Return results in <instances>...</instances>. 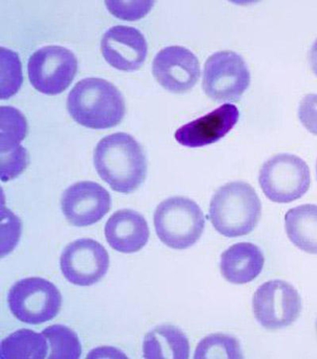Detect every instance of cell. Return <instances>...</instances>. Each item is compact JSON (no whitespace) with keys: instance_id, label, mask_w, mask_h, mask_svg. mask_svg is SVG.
<instances>
[{"instance_id":"cell-1","label":"cell","mask_w":317,"mask_h":359,"mask_svg":"<svg viewBox=\"0 0 317 359\" xmlns=\"http://www.w3.org/2000/svg\"><path fill=\"white\" fill-rule=\"evenodd\" d=\"M94 161L99 177L113 191L122 194L137 190L148 171L143 147L127 133H115L100 140Z\"/></svg>"},{"instance_id":"cell-25","label":"cell","mask_w":317,"mask_h":359,"mask_svg":"<svg viewBox=\"0 0 317 359\" xmlns=\"http://www.w3.org/2000/svg\"><path fill=\"white\" fill-rule=\"evenodd\" d=\"M21 235V222L9 209H1V256L13 251Z\"/></svg>"},{"instance_id":"cell-26","label":"cell","mask_w":317,"mask_h":359,"mask_svg":"<svg viewBox=\"0 0 317 359\" xmlns=\"http://www.w3.org/2000/svg\"><path fill=\"white\" fill-rule=\"evenodd\" d=\"M0 176L4 182L17 177L28 165V153L22 145L17 150L0 154Z\"/></svg>"},{"instance_id":"cell-18","label":"cell","mask_w":317,"mask_h":359,"mask_svg":"<svg viewBox=\"0 0 317 359\" xmlns=\"http://www.w3.org/2000/svg\"><path fill=\"white\" fill-rule=\"evenodd\" d=\"M285 227L293 245L308 254L317 255V205L290 209L285 216Z\"/></svg>"},{"instance_id":"cell-2","label":"cell","mask_w":317,"mask_h":359,"mask_svg":"<svg viewBox=\"0 0 317 359\" xmlns=\"http://www.w3.org/2000/svg\"><path fill=\"white\" fill-rule=\"evenodd\" d=\"M67 110L82 126L102 130L117 126L125 118L126 106L113 83L101 78H87L69 92Z\"/></svg>"},{"instance_id":"cell-5","label":"cell","mask_w":317,"mask_h":359,"mask_svg":"<svg viewBox=\"0 0 317 359\" xmlns=\"http://www.w3.org/2000/svg\"><path fill=\"white\" fill-rule=\"evenodd\" d=\"M311 182L310 168L293 154H276L265 162L260 171L262 191L270 201L280 204L302 198Z\"/></svg>"},{"instance_id":"cell-22","label":"cell","mask_w":317,"mask_h":359,"mask_svg":"<svg viewBox=\"0 0 317 359\" xmlns=\"http://www.w3.org/2000/svg\"><path fill=\"white\" fill-rule=\"evenodd\" d=\"M242 350L238 340L227 334L208 335L199 343L195 358H241Z\"/></svg>"},{"instance_id":"cell-23","label":"cell","mask_w":317,"mask_h":359,"mask_svg":"<svg viewBox=\"0 0 317 359\" xmlns=\"http://www.w3.org/2000/svg\"><path fill=\"white\" fill-rule=\"evenodd\" d=\"M0 98L7 100L19 91L23 81L18 53L6 48H0Z\"/></svg>"},{"instance_id":"cell-28","label":"cell","mask_w":317,"mask_h":359,"mask_svg":"<svg viewBox=\"0 0 317 359\" xmlns=\"http://www.w3.org/2000/svg\"><path fill=\"white\" fill-rule=\"evenodd\" d=\"M309 60H310V64L313 72L317 76V40L314 43L312 46L310 51V56H309Z\"/></svg>"},{"instance_id":"cell-30","label":"cell","mask_w":317,"mask_h":359,"mask_svg":"<svg viewBox=\"0 0 317 359\" xmlns=\"http://www.w3.org/2000/svg\"><path fill=\"white\" fill-rule=\"evenodd\" d=\"M316 332H317V321H316Z\"/></svg>"},{"instance_id":"cell-16","label":"cell","mask_w":317,"mask_h":359,"mask_svg":"<svg viewBox=\"0 0 317 359\" xmlns=\"http://www.w3.org/2000/svg\"><path fill=\"white\" fill-rule=\"evenodd\" d=\"M265 262V255L258 246L252 243H238L222 254L221 274L230 283H248L260 274Z\"/></svg>"},{"instance_id":"cell-12","label":"cell","mask_w":317,"mask_h":359,"mask_svg":"<svg viewBox=\"0 0 317 359\" xmlns=\"http://www.w3.org/2000/svg\"><path fill=\"white\" fill-rule=\"evenodd\" d=\"M62 210L67 221L76 227L94 224L109 212L111 198L103 186L92 182L76 183L64 192Z\"/></svg>"},{"instance_id":"cell-6","label":"cell","mask_w":317,"mask_h":359,"mask_svg":"<svg viewBox=\"0 0 317 359\" xmlns=\"http://www.w3.org/2000/svg\"><path fill=\"white\" fill-rule=\"evenodd\" d=\"M250 84V70L238 53L220 51L206 60L203 89L206 96L215 102H237Z\"/></svg>"},{"instance_id":"cell-14","label":"cell","mask_w":317,"mask_h":359,"mask_svg":"<svg viewBox=\"0 0 317 359\" xmlns=\"http://www.w3.org/2000/svg\"><path fill=\"white\" fill-rule=\"evenodd\" d=\"M239 112L234 104H226L191 121L175 133L176 142L188 147L212 144L225 137L235 127Z\"/></svg>"},{"instance_id":"cell-9","label":"cell","mask_w":317,"mask_h":359,"mask_svg":"<svg viewBox=\"0 0 317 359\" xmlns=\"http://www.w3.org/2000/svg\"><path fill=\"white\" fill-rule=\"evenodd\" d=\"M253 311L265 329L281 330L296 322L302 311V300L296 288L285 280H269L255 292Z\"/></svg>"},{"instance_id":"cell-11","label":"cell","mask_w":317,"mask_h":359,"mask_svg":"<svg viewBox=\"0 0 317 359\" xmlns=\"http://www.w3.org/2000/svg\"><path fill=\"white\" fill-rule=\"evenodd\" d=\"M153 74L167 90L187 93L199 79V62L195 54L183 46H168L154 58Z\"/></svg>"},{"instance_id":"cell-8","label":"cell","mask_w":317,"mask_h":359,"mask_svg":"<svg viewBox=\"0 0 317 359\" xmlns=\"http://www.w3.org/2000/svg\"><path fill=\"white\" fill-rule=\"evenodd\" d=\"M77 68L78 61L72 51L64 46H44L29 60V79L38 92L57 95L71 84Z\"/></svg>"},{"instance_id":"cell-10","label":"cell","mask_w":317,"mask_h":359,"mask_svg":"<svg viewBox=\"0 0 317 359\" xmlns=\"http://www.w3.org/2000/svg\"><path fill=\"white\" fill-rule=\"evenodd\" d=\"M110 265L109 255L98 241L81 238L69 244L60 257V268L69 283L90 286L101 280Z\"/></svg>"},{"instance_id":"cell-13","label":"cell","mask_w":317,"mask_h":359,"mask_svg":"<svg viewBox=\"0 0 317 359\" xmlns=\"http://www.w3.org/2000/svg\"><path fill=\"white\" fill-rule=\"evenodd\" d=\"M101 50L113 67L122 72H135L143 66L148 55V43L140 30L115 26L104 35Z\"/></svg>"},{"instance_id":"cell-4","label":"cell","mask_w":317,"mask_h":359,"mask_svg":"<svg viewBox=\"0 0 317 359\" xmlns=\"http://www.w3.org/2000/svg\"><path fill=\"white\" fill-rule=\"evenodd\" d=\"M154 226L162 243L183 250L195 245L202 236L205 218L195 201L176 196L160 203L154 213Z\"/></svg>"},{"instance_id":"cell-21","label":"cell","mask_w":317,"mask_h":359,"mask_svg":"<svg viewBox=\"0 0 317 359\" xmlns=\"http://www.w3.org/2000/svg\"><path fill=\"white\" fill-rule=\"evenodd\" d=\"M50 343L48 358H79L82 347L77 334L62 325H53L46 327L42 332Z\"/></svg>"},{"instance_id":"cell-24","label":"cell","mask_w":317,"mask_h":359,"mask_svg":"<svg viewBox=\"0 0 317 359\" xmlns=\"http://www.w3.org/2000/svg\"><path fill=\"white\" fill-rule=\"evenodd\" d=\"M107 10L114 17L122 20H141L151 11L152 1H106Z\"/></svg>"},{"instance_id":"cell-20","label":"cell","mask_w":317,"mask_h":359,"mask_svg":"<svg viewBox=\"0 0 317 359\" xmlns=\"http://www.w3.org/2000/svg\"><path fill=\"white\" fill-rule=\"evenodd\" d=\"M27 130V119L17 108L0 107V154L17 150L26 137Z\"/></svg>"},{"instance_id":"cell-19","label":"cell","mask_w":317,"mask_h":359,"mask_svg":"<svg viewBox=\"0 0 317 359\" xmlns=\"http://www.w3.org/2000/svg\"><path fill=\"white\" fill-rule=\"evenodd\" d=\"M49 347L45 337L29 330L13 332L1 343V358H45Z\"/></svg>"},{"instance_id":"cell-15","label":"cell","mask_w":317,"mask_h":359,"mask_svg":"<svg viewBox=\"0 0 317 359\" xmlns=\"http://www.w3.org/2000/svg\"><path fill=\"white\" fill-rule=\"evenodd\" d=\"M105 236L115 251L131 254L140 251L148 244L150 229L143 215L133 210L123 209L107 221Z\"/></svg>"},{"instance_id":"cell-27","label":"cell","mask_w":317,"mask_h":359,"mask_svg":"<svg viewBox=\"0 0 317 359\" xmlns=\"http://www.w3.org/2000/svg\"><path fill=\"white\" fill-rule=\"evenodd\" d=\"M298 116L305 128L317 136V95L311 93L301 100Z\"/></svg>"},{"instance_id":"cell-17","label":"cell","mask_w":317,"mask_h":359,"mask_svg":"<svg viewBox=\"0 0 317 359\" xmlns=\"http://www.w3.org/2000/svg\"><path fill=\"white\" fill-rule=\"evenodd\" d=\"M146 358H189L190 343L185 334L174 325H160L146 334L143 341Z\"/></svg>"},{"instance_id":"cell-3","label":"cell","mask_w":317,"mask_h":359,"mask_svg":"<svg viewBox=\"0 0 317 359\" xmlns=\"http://www.w3.org/2000/svg\"><path fill=\"white\" fill-rule=\"evenodd\" d=\"M262 205L258 194L249 184L230 182L214 194L210 205L213 227L227 238L251 233L259 222Z\"/></svg>"},{"instance_id":"cell-7","label":"cell","mask_w":317,"mask_h":359,"mask_svg":"<svg viewBox=\"0 0 317 359\" xmlns=\"http://www.w3.org/2000/svg\"><path fill=\"white\" fill-rule=\"evenodd\" d=\"M8 303L12 313L20 321L38 325L57 316L62 297L57 287L49 280L33 277L22 279L11 287Z\"/></svg>"},{"instance_id":"cell-29","label":"cell","mask_w":317,"mask_h":359,"mask_svg":"<svg viewBox=\"0 0 317 359\" xmlns=\"http://www.w3.org/2000/svg\"><path fill=\"white\" fill-rule=\"evenodd\" d=\"M316 178H317V161H316Z\"/></svg>"}]
</instances>
